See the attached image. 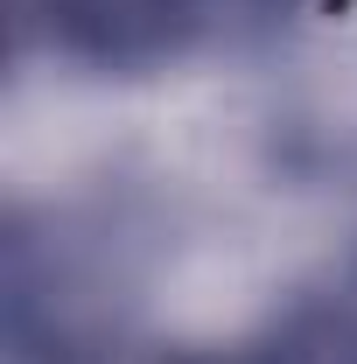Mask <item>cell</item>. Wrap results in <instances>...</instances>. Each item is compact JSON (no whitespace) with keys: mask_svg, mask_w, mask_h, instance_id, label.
Returning a JSON list of instances; mask_svg holds the SVG:
<instances>
[{"mask_svg":"<svg viewBox=\"0 0 357 364\" xmlns=\"http://www.w3.org/2000/svg\"><path fill=\"white\" fill-rule=\"evenodd\" d=\"M56 28L78 49L105 63H140V56H176L182 43L211 36L245 0H49Z\"/></svg>","mask_w":357,"mask_h":364,"instance_id":"1","label":"cell"}]
</instances>
